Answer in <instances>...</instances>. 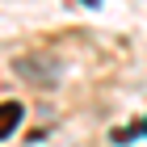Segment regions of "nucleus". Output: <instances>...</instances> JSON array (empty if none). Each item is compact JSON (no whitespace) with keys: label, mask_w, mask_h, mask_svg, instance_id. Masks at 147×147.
<instances>
[{"label":"nucleus","mask_w":147,"mask_h":147,"mask_svg":"<svg viewBox=\"0 0 147 147\" xmlns=\"http://www.w3.org/2000/svg\"><path fill=\"white\" fill-rule=\"evenodd\" d=\"M17 122H21V105H17V101H4V105H0V139H9L13 130H17Z\"/></svg>","instance_id":"1"}]
</instances>
